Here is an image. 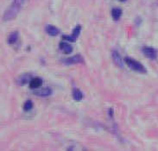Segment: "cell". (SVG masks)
<instances>
[{
    "label": "cell",
    "mask_w": 158,
    "mask_h": 151,
    "mask_svg": "<svg viewBox=\"0 0 158 151\" xmlns=\"http://www.w3.org/2000/svg\"><path fill=\"white\" fill-rule=\"evenodd\" d=\"M142 52L147 58L150 59H156V50L152 47H143L142 48Z\"/></svg>",
    "instance_id": "277c9868"
},
{
    "label": "cell",
    "mask_w": 158,
    "mask_h": 151,
    "mask_svg": "<svg viewBox=\"0 0 158 151\" xmlns=\"http://www.w3.org/2000/svg\"><path fill=\"white\" fill-rule=\"evenodd\" d=\"M62 62L66 65H73L78 64V63H83L84 60H83L82 56L80 55H76L73 57H69V58L62 60Z\"/></svg>",
    "instance_id": "3957f363"
},
{
    "label": "cell",
    "mask_w": 158,
    "mask_h": 151,
    "mask_svg": "<svg viewBox=\"0 0 158 151\" xmlns=\"http://www.w3.org/2000/svg\"><path fill=\"white\" fill-rule=\"evenodd\" d=\"M17 38H18V32L15 31L9 35L8 43L9 44H14L17 41Z\"/></svg>",
    "instance_id": "7c38bea8"
},
{
    "label": "cell",
    "mask_w": 158,
    "mask_h": 151,
    "mask_svg": "<svg viewBox=\"0 0 158 151\" xmlns=\"http://www.w3.org/2000/svg\"><path fill=\"white\" fill-rule=\"evenodd\" d=\"M43 85V80L41 78H34L30 81V87L32 89H37Z\"/></svg>",
    "instance_id": "52a82bcc"
},
{
    "label": "cell",
    "mask_w": 158,
    "mask_h": 151,
    "mask_svg": "<svg viewBox=\"0 0 158 151\" xmlns=\"http://www.w3.org/2000/svg\"><path fill=\"white\" fill-rule=\"evenodd\" d=\"M124 61H125L126 64L128 65L129 67L131 69V70H133V71L140 73H146V68L141 64V63H140V62H139V61L134 60V59H131V58H130V57L124 58Z\"/></svg>",
    "instance_id": "6da1fadb"
},
{
    "label": "cell",
    "mask_w": 158,
    "mask_h": 151,
    "mask_svg": "<svg viewBox=\"0 0 158 151\" xmlns=\"http://www.w3.org/2000/svg\"><path fill=\"white\" fill-rule=\"evenodd\" d=\"M60 49L63 52L64 54L69 55V54H70V53L72 52L73 47H72V46H71L70 44H69V43H63V42H62V43H60Z\"/></svg>",
    "instance_id": "ba28073f"
},
{
    "label": "cell",
    "mask_w": 158,
    "mask_h": 151,
    "mask_svg": "<svg viewBox=\"0 0 158 151\" xmlns=\"http://www.w3.org/2000/svg\"><path fill=\"white\" fill-rule=\"evenodd\" d=\"M52 93V90L49 87H45V88H42L34 92V94L39 97H48Z\"/></svg>",
    "instance_id": "8992f818"
},
{
    "label": "cell",
    "mask_w": 158,
    "mask_h": 151,
    "mask_svg": "<svg viewBox=\"0 0 158 151\" xmlns=\"http://www.w3.org/2000/svg\"><path fill=\"white\" fill-rule=\"evenodd\" d=\"M26 1H27V0H14L12 4H14V5H16L17 7L21 9L22 7H23V5L25 4Z\"/></svg>",
    "instance_id": "2e32d148"
},
{
    "label": "cell",
    "mask_w": 158,
    "mask_h": 151,
    "mask_svg": "<svg viewBox=\"0 0 158 151\" xmlns=\"http://www.w3.org/2000/svg\"><path fill=\"white\" fill-rule=\"evenodd\" d=\"M21 9L18 8L17 6H15L14 4H11L8 9L7 10L4 12V21H10V20H12L15 17H17L18 12L20 11Z\"/></svg>",
    "instance_id": "7a4b0ae2"
},
{
    "label": "cell",
    "mask_w": 158,
    "mask_h": 151,
    "mask_svg": "<svg viewBox=\"0 0 158 151\" xmlns=\"http://www.w3.org/2000/svg\"><path fill=\"white\" fill-rule=\"evenodd\" d=\"M122 15V10L118 8H114L112 10H111V16H112V18L114 20H118Z\"/></svg>",
    "instance_id": "8fae6325"
},
{
    "label": "cell",
    "mask_w": 158,
    "mask_h": 151,
    "mask_svg": "<svg viewBox=\"0 0 158 151\" xmlns=\"http://www.w3.org/2000/svg\"><path fill=\"white\" fill-rule=\"evenodd\" d=\"M31 78H32V76L30 73H23V74H22V75L17 77V83L19 86H23L27 83H30V80H32Z\"/></svg>",
    "instance_id": "5b68a950"
},
{
    "label": "cell",
    "mask_w": 158,
    "mask_h": 151,
    "mask_svg": "<svg viewBox=\"0 0 158 151\" xmlns=\"http://www.w3.org/2000/svg\"><path fill=\"white\" fill-rule=\"evenodd\" d=\"M112 59H113L114 62H115L116 64L118 65V66H119V67H123L122 59H121V57H120L119 54H118L117 51L112 52Z\"/></svg>",
    "instance_id": "30bf717a"
},
{
    "label": "cell",
    "mask_w": 158,
    "mask_h": 151,
    "mask_svg": "<svg viewBox=\"0 0 158 151\" xmlns=\"http://www.w3.org/2000/svg\"><path fill=\"white\" fill-rule=\"evenodd\" d=\"M33 108V102L31 100H27L24 104V106H23V109L25 112H29L31 109Z\"/></svg>",
    "instance_id": "9a60e30c"
},
{
    "label": "cell",
    "mask_w": 158,
    "mask_h": 151,
    "mask_svg": "<svg viewBox=\"0 0 158 151\" xmlns=\"http://www.w3.org/2000/svg\"><path fill=\"white\" fill-rule=\"evenodd\" d=\"M45 30H46L48 34L51 35V36H56V35L59 34V30L54 25H47Z\"/></svg>",
    "instance_id": "9c48e42d"
},
{
    "label": "cell",
    "mask_w": 158,
    "mask_h": 151,
    "mask_svg": "<svg viewBox=\"0 0 158 151\" xmlns=\"http://www.w3.org/2000/svg\"><path fill=\"white\" fill-rule=\"evenodd\" d=\"M73 97L74 100L76 101H81L82 98H83V95H82V92L79 89H74L73 91Z\"/></svg>",
    "instance_id": "4fadbf2b"
},
{
    "label": "cell",
    "mask_w": 158,
    "mask_h": 151,
    "mask_svg": "<svg viewBox=\"0 0 158 151\" xmlns=\"http://www.w3.org/2000/svg\"><path fill=\"white\" fill-rule=\"evenodd\" d=\"M81 30V27L80 25L76 26V27L74 28V30H73V33H72V36H73V38L75 39V40H77L78 36L80 35Z\"/></svg>",
    "instance_id": "5bb4252c"
}]
</instances>
